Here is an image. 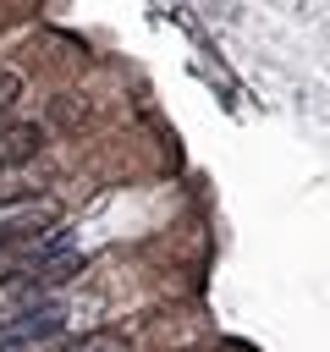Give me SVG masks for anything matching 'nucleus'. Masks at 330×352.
<instances>
[{
	"mask_svg": "<svg viewBox=\"0 0 330 352\" xmlns=\"http://www.w3.org/2000/svg\"><path fill=\"white\" fill-rule=\"evenodd\" d=\"M60 336H66V308H55V302L38 308V314H28V319L0 324V346L6 352H55Z\"/></svg>",
	"mask_w": 330,
	"mask_h": 352,
	"instance_id": "obj_1",
	"label": "nucleus"
},
{
	"mask_svg": "<svg viewBox=\"0 0 330 352\" xmlns=\"http://www.w3.org/2000/svg\"><path fill=\"white\" fill-rule=\"evenodd\" d=\"M38 308H50V292H44L33 275H22V270L0 275V324L28 319V314H38Z\"/></svg>",
	"mask_w": 330,
	"mask_h": 352,
	"instance_id": "obj_2",
	"label": "nucleus"
},
{
	"mask_svg": "<svg viewBox=\"0 0 330 352\" xmlns=\"http://www.w3.org/2000/svg\"><path fill=\"white\" fill-rule=\"evenodd\" d=\"M38 148H44V126H33V121H0V176L16 170V165H28Z\"/></svg>",
	"mask_w": 330,
	"mask_h": 352,
	"instance_id": "obj_3",
	"label": "nucleus"
},
{
	"mask_svg": "<svg viewBox=\"0 0 330 352\" xmlns=\"http://www.w3.org/2000/svg\"><path fill=\"white\" fill-rule=\"evenodd\" d=\"M22 275H33L44 292H55V286H66V280H77V270H82V253L77 248H60V253H44V258H28V264H16Z\"/></svg>",
	"mask_w": 330,
	"mask_h": 352,
	"instance_id": "obj_4",
	"label": "nucleus"
},
{
	"mask_svg": "<svg viewBox=\"0 0 330 352\" xmlns=\"http://www.w3.org/2000/svg\"><path fill=\"white\" fill-rule=\"evenodd\" d=\"M55 352H132V341L121 330H88V336H77V341H66Z\"/></svg>",
	"mask_w": 330,
	"mask_h": 352,
	"instance_id": "obj_5",
	"label": "nucleus"
},
{
	"mask_svg": "<svg viewBox=\"0 0 330 352\" xmlns=\"http://www.w3.org/2000/svg\"><path fill=\"white\" fill-rule=\"evenodd\" d=\"M16 94H22V77H16V72H0V110H6Z\"/></svg>",
	"mask_w": 330,
	"mask_h": 352,
	"instance_id": "obj_6",
	"label": "nucleus"
}]
</instances>
